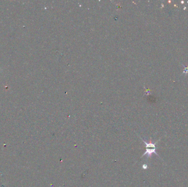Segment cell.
<instances>
[{
  "label": "cell",
  "instance_id": "cell-2",
  "mask_svg": "<svg viewBox=\"0 0 188 187\" xmlns=\"http://www.w3.org/2000/svg\"><path fill=\"white\" fill-rule=\"evenodd\" d=\"M142 167H143V169H146L148 168V166H146V165H143Z\"/></svg>",
  "mask_w": 188,
  "mask_h": 187
},
{
  "label": "cell",
  "instance_id": "cell-1",
  "mask_svg": "<svg viewBox=\"0 0 188 187\" xmlns=\"http://www.w3.org/2000/svg\"><path fill=\"white\" fill-rule=\"evenodd\" d=\"M140 138L142 139V142H144V144H145V148H146V151L144 153V154L142 155L141 158L144 157L145 155H147V158H150L152 157V155L154 153L156 155H157V156H158L159 158H161L160 156H159V155L157 154L156 152V145L161 140V138H159V140H158V141H156L155 143H153V142H152V139L151 138H150V139L149 142H147L146 141H145L142 138V137H140Z\"/></svg>",
  "mask_w": 188,
  "mask_h": 187
}]
</instances>
